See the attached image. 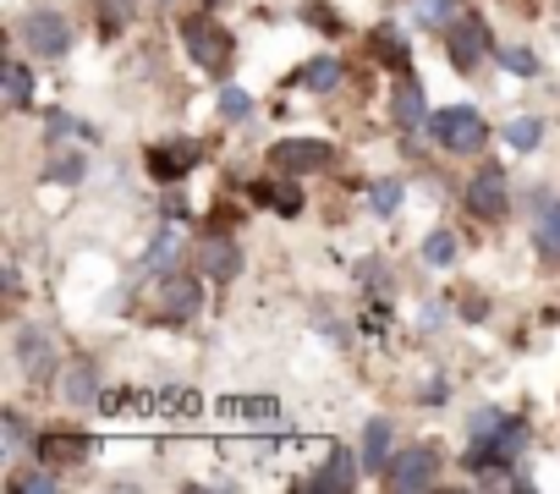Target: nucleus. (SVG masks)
Instances as JSON below:
<instances>
[{"mask_svg": "<svg viewBox=\"0 0 560 494\" xmlns=\"http://www.w3.org/2000/svg\"><path fill=\"white\" fill-rule=\"evenodd\" d=\"M527 450V423L522 417H500L489 434H472V450H467V472H500V467H511L516 456Z\"/></svg>", "mask_w": 560, "mask_h": 494, "instance_id": "nucleus-1", "label": "nucleus"}, {"mask_svg": "<svg viewBox=\"0 0 560 494\" xmlns=\"http://www.w3.org/2000/svg\"><path fill=\"white\" fill-rule=\"evenodd\" d=\"M182 45H187V56L203 67V72H225L231 67V34L214 23V17H187L182 23Z\"/></svg>", "mask_w": 560, "mask_h": 494, "instance_id": "nucleus-2", "label": "nucleus"}, {"mask_svg": "<svg viewBox=\"0 0 560 494\" xmlns=\"http://www.w3.org/2000/svg\"><path fill=\"white\" fill-rule=\"evenodd\" d=\"M445 50H451V67H456V72H472V67L483 61V50H489V28H483V17L456 12V17L445 23Z\"/></svg>", "mask_w": 560, "mask_h": 494, "instance_id": "nucleus-3", "label": "nucleus"}, {"mask_svg": "<svg viewBox=\"0 0 560 494\" xmlns=\"http://www.w3.org/2000/svg\"><path fill=\"white\" fill-rule=\"evenodd\" d=\"M385 483H390V489H434V483H440V450H434V445H412V450L390 456Z\"/></svg>", "mask_w": 560, "mask_h": 494, "instance_id": "nucleus-4", "label": "nucleus"}, {"mask_svg": "<svg viewBox=\"0 0 560 494\" xmlns=\"http://www.w3.org/2000/svg\"><path fill=\"white\" fill-rule=\"evenodd\" d=\"M429 132H434L445 149L467 154V149H478V143H483V116H478V110H467V105H451V110H434V116H429Z\"/></svg>", "mask_w": 560, "mask_h": 494, "instance_id": "nucleus-5", "label": "nucleus"}, {"mask_svg": "<svg viewBox=\"0 0 560 494\" xmlns=\"http://www.w3.org/2000/svg\"><path fill=\"white\" fill-rule=\"evenodd\" d=\"M269 160L287 170V176H303V170H325V165L336 160V149H330L325 138H287V143L269 149Z\"/></svg>", "mask_w": 560, "mask_h": 494, "instance_id": "nucleus-6", "label": "nucleus"}, {"mask_svg": "<svg viewBox=\"0 0 560 494\" xmlns=\"http://www.w3.org/2000/svg\"><path fill=\"white\" fill-rule=\"evenodd\" d=\"M23 39H28V50L45 56V61H61V56L72 50V28H67L61 12H34V17L23 23Z\"/></svg>", "mask_w": 560, "mask_h": 494, "instance_id": "nucleus-7", "label": "nucleus"}, {"mask_svg": "<svg viewBox=\"0 0 560 494\" xmlns=\"http://www.w3.org/2000/svg\"><path fill=\"white\" fill-rule=\"evenodd\" d=\"M18 363L34 385H50L56 379V341L39 330V325H23L18 330Z\"/></svg>", "mask_w": 560, "mask_h": 494, "instance_id": "nucleus-8", "label": "nucleus"}, {"mask_svg": "<svg viewBox=\"0 0 560 494\" xmlns=\"http://www.w3.org/2000/svg\"><path fill=\"white\" fill-rule=\"evenodd\" d=\"M467 209H472L478 220H500V214H505V176H500V165H483V170L467 181Z\"/></svg>", "mask_w": 560, "mask_h": 494, "instance_id": "nucleus-9", "label": "nucleus"}, {"mask_svg": "<svg viewBox=\"0 0 560 494\" xmlns=\"http://www.w3.org/2000/svg\"><path fill=\"white\" fill-rule=\"evenodd\" d=\"M39 461H50V467H78V461H89L100 445L89 439V434H39Z\"/></svg>", "mask_w": 560, "mask_h": 494, "instance_id": "nucleus-10", "label": "nucleus"}, {"mask_svg": "<svg viewBox=\"0 0 560 494\" xmlns=\"http://www.w3.org/2000/svg\"><path fill=\"white\" fill-rule=\"evenodd\" d=\"M192 165H198V149L192 143H165V149L149 154V176L154 181H182Z\"/></svg>", "mask_w": 560, "mask_h": 494, "instance_id": "nucleus-11", "label": "nucleus"}, {"mask_svg": "<svg viewBox=\"0 0 560 494\" xmlns=\"http://www.w3.org/2000/svg\"><path fill=\"white\" fill-rule=\"evenodd\" d=\"M352 483H358V456H352V450H336V456L308 478L314 494H341V489H352Z\"/></svg>", "mask_w": 560, "mask_h": 494, "instance_id": "nucleus-12", "label": "nucleus"}, {"mask_svg": "<svg viewBox=\"0 0 560 494\" xmlns=\"http://www.w3.org/2000/svg\"><path fill=\"white\" fill-rule=\"evenodd\" d=\"M198 264H203V275L231 281V275L242 270V254H236V242H231V236H209V242L198 247Z\"/></svg>", "mask_w": 560, "mask_h": 494, "instance_id": "nucleus-13", "label": "nucleus"}, {"mask_svg": "<svg viewBox=\"0 0 560 494\" xmlns=\"http://www.w3.org/2000/svg\"><path fill=\"white\" fill-rule=\"evenodd\" d=\"M429 121V105H423V89L412 83V78H401V89H396V127H407V132H418Z\"/></svg>", "mask_w": 560, "mask_h": 494, "instance_id": "nucleus-14", "label": "nucleus"}, {"mask_svg": "<svg viewBox=\"0 0 560 494\" xmlns=\"http://www.w3.org/2000/svg\"><path fill=\"white\" fill-rule=\"evenodd\" d=\"M369 45H374V56H380L385 67H407V61H412V45H407V34H401L396 23L374 28V39H369Z\"/></svg>", "mask_w": 560, "mask_h": 494, "instance_id": "nucleus-15", "label": "nucleus"}, {"mask_svg": "<svg viewBox=\"0 0 560 494\" xmlns=\"http://www.w3.org/2000/svg\"><path fill=\"white\" fill-rule=\"evenodd\" d=\"M160 297H165V314H171V319H192V314H198V286L182 281V275H171V281L160 286Z\"/></svg>", "mask_w": 560, "mask_h": 494, "instance_id": "nucleus-16", "label": "nucleus"}, {"mask_svg": "<svg viewBox=\"0 0 560 494\" xmlns=\"http://www.w3.org/2000/svg\"><path fill=\"white\" fill-rule=\"evenodd\" d=\"M298 83H303L308 94H330V89L341 83V61H336V56H319V61H308V67L298 72Z\"/></svg>", "mask_w": 560, "mask_h": 494, "instance_id": "nucleus-17", "label": "nucleus"}, {"mask_svg": "<svg viewBox=\"0 0 560 494\" xmlns=\"http://www.w3.org/2000/svg\"><path fill=\"white\" fill-rule=\"evenodd\" d=\"M363 467H390V423L385 417H374L369 428H363Z\"/></svg>", "mask_w": 560, "mask_h": 494, "instance_id": "nucleus-18", "label": "nucleus"}, {"mask_svg": "<svg viewBox=\"0 0 560 494\" xmlns=\"http://www.w3.org/2000/svg\"><path fill=\"white\" fill-rule=\"evenodd\" d=\"M100 396V374H94V363H72L67 368V401L72 407H89Z\"/></svg>", "mask_w": 560, "mask_h": 494, "instance_id": "nucleus-19", "label": "nucleus"}, {"mask_svg": "<svg viewBox=\"0 0 560 494\" xmlns=\"http://www.w3.org/2000/svg\"><path fill=\"white\" fill-rule=\"evenodd\" d=\"M538 254L560 264V198L538 209Z\"/></svg>", "mask_w": 560, "mask_h": 494, "instance_id": "nucleus-20", "label": "nucleus"}, {"mask_svg": "<svg viewBox=\"0 0 560 494\" xmlns=\"http://www.w3.org/2000/svg\"><path fill=\"white\" fill-rule=\"evenodd\" d=\"M28 99H34L28 67H23V61H7V110H28Z\"/></svg>", "mask_w": 560, "mask_h": 494, "instance_id": "nucleus-21", "label": "nucleus"}, {"mask_svg": "<svg viewBox=\"0 0 560 494\" xmlns=\"http://www.w3.org/2000/svg\"><path fill=\"white\" fill-rule=\"evenodd\" d=\"M253 198H264V203H269V209H280V214H298V209H303V198H298V187H292V181H280V187L258 181V187H253Z\"/></svg>", "mask_w": 560, "mask_h": 494, "instance_id": "nucleus-22", "label": "nucleus"}, {"mask_svg": "<svg viewBox=\"0 0 560 494\" xmlns=\"http://www.w3.org/2000/svg\"><path fill=\"white\" fill-rule=\"evenodd\" d=\"M538 138H544V121H538V116H516V121L505 127V143H511V149H522V154H527V149H538Z\"/></svg>", "mask_w": 560, "mask_h": 494, "instance_id": "nucleus-23", "label": "nucleus"}, {"mask_svg": "<svg viewBox=\"0 0 560 494\" xmlns=\"http://www.w3.org/2000/svg\"><path fill=\"white\" fill-rule=\"evenodd\" d=\"M94 12H100V28L105 34H121L132 23V0H94Z\"/></svg>", "mask_w": 560, "mask_h": 494, "instance_id": "nucleus-24", "label": "nucleus"}, {"mask_svg": "<svg viewBox=\"0 0 560 494\" xmlns=\"http://www.w3.org/2000/svg\"><path fill=\"white\" fill-rule=\"evenodd\" d=\"M176 259H182V236H171V231H165V236H160V242L149 247V259H143V270H171Z\"/></svg>", "mask_w": 560, "mask_h": 494, "instance_id": "nucleus-25", "label": "nucleus"}, {"mask_svg": "<svg viewBox=\"0 0 560 494\" xmlns=\"http://www.w3.org/2000/svg\"><path fill=\"white\" fill-rule=\"evenodd\" d=\"M500 67L516 72V78H538V56L522 50V45H505V50H500Z\"/></svg>", "mask_w": 560, "mask_h": 494, "instance_id": "nucleus-26", "label": "nucleus"}, {"mask_svg": "<svg viewBox=\"0 0 560 494\" xmlns=\"http://www.w3.org/2000/svg\"><path fill=\"white\" fill-rule=\"evenodd\" d=\"M220 412L247 417V423H269V417H275V401H220Z\"/></svg>", "mask_w": 560, "mask_h": 494, "instance_id": "nucleus-27", "label": "nucleus"}, {"mask_svg": "<svg viewBox=\"0 0 560 494\" xmlns=\"http://www.w3.org/2000/svg\"><path fill=\"white\" fill-rule=\"evenodd\" d=\"M423 259H429V264H451V259H456V236H451V231H434V236L423 242Z\"/></svg>", "mask_w": 560, "mask_h": 494, "instance_id": "nucleus-28", "label": "nucleus"}, {"mask_svg": "<svg viewBox=\"0 0 560 494\" xmlns=\"http://www.w3.org/2000/svg\"><path fill=\"white\" fill-rule=\"evenodd\" d=\"M247 110H253V99L242 89H220V121H247Z\"/></svg>", "mask_w": 560, "mask_h": 494, "instance_id": "nucleus-29", "label": "nucleus"}, {"mask_svg": "<svg viewBox=\"0 0 560 494\" xmlns=\"http://www.w3.org/2000/svg\"><path fill=\"white\" fill-rule=\"evenodd\" d=\"M418 17H423L429 28H445V23L456 17V0H418Z\"/></svg>", "mask_w": 560, "mask_h": 494, "instance_id": "nucleus-30", "label": "nucleus"}, {"mask_svg": "<svg viewBox=\"0 0 560 494\" xmlns=\"http://www.w3.org/2000/svg\"><path fill=\"white\" fill-rule=\"evenodd\" d=\"M401 209V187L396 181H374V214H396Z\"/></svg>", "mask_w": 560, "mask_h": 494, "instance_id": "nucleus-31", "label": "nucleus"}, {"mask_svg": "<svg viewBox=\"0 0 560 494\" xmlns=\"http://www.w3.org/2000/svg\"><path fill=\"white\" fill-rule=\"evenodd\" d=\"M12 489H28V494H50V489H56V472H50V467H45V472H18V478H12Z\"/></svg>", "mask_w": 560, "mask_h": 494, "instance_id": "nucleus-32", "label": "nucleus"}, {"mask_svg": "<svg viewBox=\"0 0 560 494\" xmlns=\"http://www.w3.org/2000/svg\"><path fill=\"white\" fill-rule=\"evenodd\" d=\"M67 132H83V138H94V132H89V127H78L67 110H50V138H67Z\"/></svg>", "mask_w": 560, "mask_h": 494, "instance_id": "nucleus-33", "label": "nucleus"}, {"mask_svg": "<svg viewBox=\"0 0 560 494\" xmlns=\"http://www.w3.org/2000/svg\"><path fill=\"white\" fill-rule=\"evenodd\" d=\"M28 439V423H23V412H7V450H18Z\"/></svg>", "mask_w": 560, "mask_h": 494, "instance_id": "nucleus-34", "label": "nucleus"}, {"mask_svg": "<svg viewBox=\"0 0 560 494\" xmlns=\"http://www.w3.org/2000/svg\"><path fill=\"white\" fill-rule=\"evenodd\" d=\"M308 23H314V28H319V34H336V28H341V23H336V12H330V7H308Z\"/></svg>", "mask_w": 560, "mask_h": 494, "instance_id": "nucleus-35", "label": "nucleus"}, {"mask_svg": "<svg viewBox=\"0 0 560 494\" xmlns=\"http://www.w3.org/2000/svg\"><path fill=\"white\" fill-rule=\"evenodd\" d=\"M50 176H56V181H78V176H83V160H56Z\"/></svg>", "mask_w": 560, "mask_h": 494, "instance_id": "nucleus-36", "label": "nucleus"}]
</instances>
